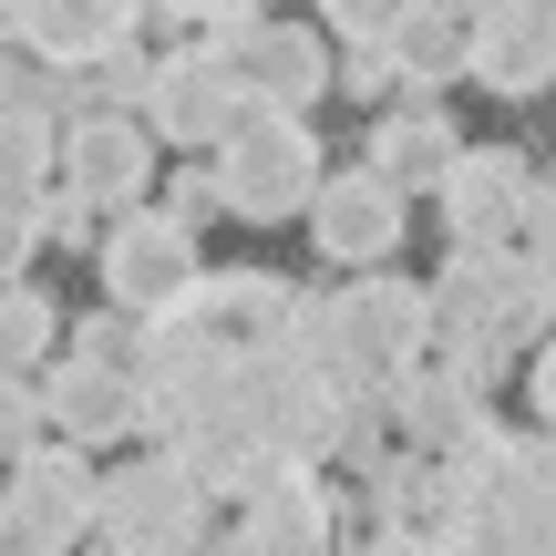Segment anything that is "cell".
Instances as JSON below:
<instances>
[{
    "mask_svg": "<svg viewBox=\"0 0 556 556\" xmlns=\"http://www.w3.org/2000/svg\"><path fill=\"white\" fill-rule=\"evenodd\" d=\"M144 433L217 495L319 464L330 392L299 351V289L278 268H197L186 299L144 319Z\"/></svg>",
    "mask_w": 556,
    "mask_h": 556,
    "instance_id": "1",
    "label": "cell"
},
{
    "mask_svg": "<svg viewBox=\"0 0 556 556\" xmlns=\"http://www.w3.org/2000/svg\"><path fill=\"white\" fill-rule=\"evenodd\" d=\"M433 556H556V443L484 422L433 464Z\"/></svg>",
    "mask_w": 556,
    "mask_h": 556,
    "instance_id": "2",
    "label": "cell"
},
{
    "mask_svg": "<svg viewBox=\"0 0 556 556\" xmlns=\"http://www.w3.org/2000/svg\"><path fill=\"white\" fill-rule=\"evenodd\" d=\"M299 351L330 402H381L402 371L433 361V299L413 278H351V289H299Z\"/></svg>",
    "mask_w": 556,
    "mask_h": 556,
    "instance_id": "3",
    "label": "cell"
},
{
    "mask_svg": "<svg viewBox=\"0 0 556 556\" xmlns=\"http://www.w3.org/2000/svg\"><path fill=\"white\" fill-rule=\"evenodd\" d=\"M422 299H433V340L464 351V361H516L556 319V278L526 248H454Z\"/></svg>",
    "mask_w": 556,
    "mask_h": 556,
    "instance_id": "4",
    "label": "cell"
},
{
    "mask_svg": "<svg viewBox=\"0 0 556 556\" xmlns=\"http://www.w3.org/2000/svg\"><path fill=\"white\" fill-rule=\"evenodd\" d=\"M206 176H217V206H227V217L289 227V217H309V197H319V135L299 114H258V103H248L238 135L217 144Z\"/></svg>",
    "mask_w": 556,
    "mask_h": 556,
    "instance_id": "5",
    "label": "cell"
},
{
    "mask_svg": "<svg viewBox=\"0 0 556 556\" xmlns=\"http://www.w3.org/2000/svg\"><path fill=\"white\" fill-rule=\"evenodd\" d=\"M217 526H206V484L186 475L176 454H135L103 475L93 495V546L103 556H197Z\"/></svg>",
    "mask_w": 556,
    "mask_h": 556,
    "instance_id": "6",
    "label": "cell"
},
{
    "mask_svg": "<svg viewBox=\"0 0 556 556\" xmlns=\"http://www.w3.org/2000/svg\"><path fill=\"white\" fill-rule=\"evenodd\" d=\"M206 52L238 73V93L258 103V114H309L319 93H330V41L309 31V21H268V11H197Z\"/></svg>",
    "mask_w": 556,
    "mask_h": 556,
    "instance_id": "7",
    "label": "cell"
},
{
    "mask_svg": "<svg viewBox=\"0 0 556 556\" xmlns=\"http://www.w3.org/2000/svg\"><path fill=\"white\" fill-rule=\"evenodd\" d=\"M495 371L505 361H464V351H443V361H422V371H402L392 392H381V422H402V454H422V464H443L454 443H475L484 422H495Z\"/></svg>",
    "mask_w": 556,
    "mask_h": 556,
    "instance_id": "8",
    "label": "cell"
},
{
    "mask_svg": "<svg viewBox=\"0 0 556 556\" xmlns=\"http://www.w3.org/2000/svg\"><path fill=\"white\" fill-rule=\"evenodd\" d=\"M93 495H103V475L73 454V443H41V454H21L11 475H0L11 546H21V556H73L83 536H93Z\"/></svg>",
    "mask_w": 556,
    "mask_h": 556,
    "instance_id": "9",
    "label": "cell"
},
{
    "mask_svg": "<svg viewBox=\"0 0 556 556\" xmlns=\"http://www.w3.org/2000/svg\"><path fill=\"white\" fill-rule=\"evenodd\" d=\"M144 186H155V135L135 114H83L62 124V197L83 217H135Z\"/></svg>",
    "mask_w": 556,
    "mask_h": 556,
    "instance_id": "10",
    "label": "cell"
},
{
    "mask_svg": "<svg viewBox=\"0 0 556 556\" xmlns=\"http://www.w3.org/2000/svg\"><path fill=\"white\" fill-rule=\"evenodd\" d=\"M41 422L73 454H103V443L144 433V371L135 361H103V351H73L62 371H41Z\"/></svg>",
    "mask_w": 556,
    "mask_h": 556,
    "instance_id": "11",
    "label": "cell"
},
{
    "mask_svg": "<svg viewBox=\"0 0 556 556\" xmlns=\"http://www.w3.org/2000/svg\"><path fill=\"white\" fill-rule=\"evenodd\" d=\"M402 227H413V197H402L392 176H371V165H340L309 197V238H319L330 268H381L402 248Z\"/></svg>",
    "mask_w": 556,
    "mask_h": 556,
    "instance_id": "12",
    "label": "cell"
},
{
    "mask_svg": "<svg viewBox=\"0 0 556 556\" xmlns=\"http://www.w3.org/2000/svg\"><path fill=\"white\" fill-rule=\"evenodd\" d=\"M186 278H197V238L165 206H135V217L103 227V309L155 319L165 299H186Z\"/></svg>",
    "mask_w": 556,
    "mask_h": 556,
    "instance_id": "13",
    "label": "cell"
},
{
    "mask_svg": "<svg viewBox=\"0 0 556 556\" xmlns=\"http://www.w3.org/2000/svg\"><path fill=\"white\" fill-rule=\"evenodd\" d=\"M238 114H248V93H238V73H227L217 52H165L155 62V83H144V135H165V144H206V155H217L227 135H238Z\"/></svg>",
    "mask_w": 556,
    "mask_h": 556,
    "instance_id": "14",
    "label": "cell"
},
{
    "mask_svg": "<svg viewBox=\"0 0 556 556\" xmlns=\"http://www.w3.org/2000/svg\"><path fill=\"white\" fill-rule=\"evenodd\" d=\"M464 73L505 103L546 93L556 83V11L546 0H484V11H464Z\"/></svg>",
    "mask_w": 556,
    "mask_h": 556,
    "instance_id": "15",
    "label": "cell"
},
{
    "mask_svg": "<svg viewBox=\"0 0 556 556\" xmlns=\"http://www.w3.org/2000/svg\"><path fill=\"white\" fill-rule=\"evenodd\" d=\"M526 186H536V165H526L516 144H464V155L443 165V186H433V206H443V227H454V248H516Z\"/></svg>",
    "mask_w": 556,
    "mask_h": 556,
    "instance_id": "16",
    "label": "cell"
},
{
    "mask_svg": "<svg viewBox=\"0 0 556 556\" xmlns=\"http://www.w3.org/2000/svg\"><path fill=\"white\" fill-rule=\"evenodd\" d=\"M238 556H351V516L319 484V464H299L238 505Z\"/></svg>",
    "mask_w": 556,
    "mask_h": 556,
    "instance_id": "17",
    "label": "cell"
},
{
    "mask_svg": "<svg viewBox=\"0 0 556 556\" xmlns=\"http://www.w3.org/2000/svg\"><path fill=\"white\" fill-rule=\"evenodd\" d=\"M135 31H144V11H124V0H0V41L31 62H62V73H93Z\"/></svg>",
    "mask_w": 556,
    "mask_h": 556,
    "instance_id": "18",
    "label": "cell"
},
{
    "mask_svg": "<svg viewBox=\"0 0 556 556\" xmlns=\"http://www.w3.org/2000/svg\"><path fill=\"white\" fill-rule=\"evenodd\" d=\"M454 155H464V135H454V114H443V103H392V114L371 124V155H361V165H371V176H392L402 197H413V186L433 197Z\"/></svg>",
    "mask_w": 556,
    "mask_h": 556,
    "instance_id": "19",
    "label": "cell"
},
{
    "mask_svg": "<svg viewBox=\"0 0 556 556\" xmlns=\"http://www.w3.org/2000/svg\"><path fill=\"white\" fill-rule=\"evenodd\" d=\"M464 73V11H433V0H402L392 21V83H413L422 103Z\"/></svg>",
    "mask_w": 556,
    "mask_h": 556,
    "instance_id": "20",
    "label": "cell"
},
{
    "mask_svg": "<svg viewBox=\"0 0 556 556\" xmlns=\"http://www.w3.org/2000/svg\"><path fill=\"white\" fill-rule=\"evenodd\" d=\"M52 176H62V124L41 114V103L0 114V197H41Z\"/></svg>",
    "mask_w": 556,
    "mask_h": 556,
    "instance_id": "21",
    "label": "cell"
},
{
    "mask_svg": "<svg viewBox=\"0 0 556 556\" xmlns=\"http://www.w3.org/2000/svg\"><path fill=\"white\" fill-rule=\"evenodd\" d=\"M41 351H52V299L0 278V371H41Z\"/></svg>",
    "mask_w": 556,
    "mask_h": 556,
    "instance_id": "22",
    "label": "cell"
},
{
    "mask_svg": "<svg viewBox=\"0 0 556 556\" xmlns=\"http://www.w3.org/2000/svg\"><path fill=\"white\" fill-rule=\"evenodd\" d=\"M392 21H402V0L381 11V0H340L330 21H319V41H340V52H371V62H392Z\"/></svg>",
    "mask_w": 556,
    "mask_h": 556,
    "instance_id": "23",
    "label": "cell"
},
{
    "mask_svg": "<svg viewBox=\"0 0 556 556\" xmlns=\"http://www.w3.org/2000/svg\"><path fill=\"white\" fill-rule=\"evenodd\" d=\"M41 433H52V422H41V381H21V371H0V454H41Z\"/></svg>",
    "mask_w": 556,
    "mask_h": 556,
    "instance_id": "24",
    "label": "cell"
},
{
    "mask_svg": "<svg viewBox=\"0 0 556 556\" xmlns=\"http://www.w3.org/2000/svg\"><path fill=\"white\" fill-rule=\"evenodd\" d=\"M31 238H41V197H0V278H21Z\"/></svg>",
    "mask_w": 556,
    "mask_h": 556,
    "instance_id": "25",
    "label": "cell"
},
{
    "mask_svg": "<svg viewBox=\"0 0 556 556\" xmlns=\"http://www.w3.org/2000/svg\"><path fill=\"white\" fill-rule=\"evenodd\" d=\"M165 217H176L186 238H197L206 217H227V206H217V176H176V186H165Z\"/></svg>",
    "mask_w": 556,
    "mask_h": 556,
    "instance_id": "26",
    "label": "cell"
},
{
    "mask_svg": "<svg viewBox=\"0 0 556 556\" xmlns=\"http://www.w3.org/2000/svg\"><path fill=\"white\" fill-rule=\"evenodd\" d=\"M41 93H52V83H31V52L0 41V114H21V103H41Z\"/></svg>",
    "mask_w": 556,
    "mask_h": 556,
    "instance_id": "27",
    "label": "cell"
},
{
    "mask_svg": "<svg viewBox=\"0 0 556 556\" xmlns=\"http://www.w3.org/2000/svg\"><path fill=\"white\" fill-rule=\"evenodd\" d=\"M526 392H536V422H546V443H556V330L536 340V371H526Z\"/></svg>",
    "mask_w": 556,
    "mask_h": 556,
    "instance_id": "28",
    "label": "cell"
},
{
    "mask_svg": "<svg viewBox=\"0 0 556 556\" xmlns=\"http://www.w3.org/2000/svg\"><path fill=\"white\" fill-rule=\"evenodd\" d=\"M351 556H433L422 536H351Z\"/></svg>",
    "mask_w": 556,
    "mask_h": 556,
    "instance_id": "29",
    "label": "cell"
}]
</instances>
